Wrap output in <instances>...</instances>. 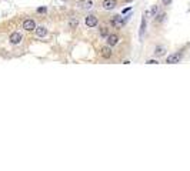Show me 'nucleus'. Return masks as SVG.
Returning a JSON list of instances; mask_svg holds the SVG:
<instances>
[{"mask_svg": "<svg viewBox=\"0 0 190 171\" xmlns=\"http://www.w3.org/2000/svg\"><path fill=\"white\" fill-rule=\"evenodd\" d=\"M165 53H166V49L165 47H162V46H157L156 49H154V56L156 57L165 56Z\"/></svg>", "mask_w": 190, "mask_h": 171, "instance_id": "nucleus-13", "label": "nucleus"}, {"mask_svg": "<svg viewBox=\"0 0 190 171\" xmlns=\"http://www.w3.org/2000/svg\"><path fill=\"white\" fill-rule=\"evenodd\" d=\"M9 40H10L12 44H19L20 41L23 40V36H22L20 33L15 32V33H12V34H10V39H9Z\"/></svg>", "mask_w": 190, "mask_h": 171, "instance_id": "nucleus-4", "label": "nucleus"}, {"mask_svg": "<svg viewBox=\"0 0 190 171\" xmlns=\"http://www.w3.org/2000/svg\"><path fill=\"white\" fill-rule=\"evenodd\" d=\"M163 1V4H170L172 3V0H162Z\"/></svg>", "mask_w": 190, "mask_h": 171, "instance_id": "nucleus-19", "label": "nucleus"}, {"mask_svg": "<svg viewBox=\"0 0 190 171\" xmlns=\"http://www.w3.org/2000/svg\"><path fill=\"white\" fill-rule=\"evenodd\" d=\"M112 25L115 26V27H117V29H120V27H123L124 26V19L122 16H113L112 17Z\"/></svg>", "mask_w": 190, "mask_h": 171, "instance_id": "nucleus-2", "label": "nucleus"}, {"mask_svg": "<svg viewBox=\"0 0 190 171\" xmlns=\"http://www.w3.org/2000/svg\"><path fill=\"white\" fill-rule=\"evenodd\" d=\"M165 17H166V14H165V13H163V14H160V16H157V17H156V20H157V22H163V20H165Z\"/></svg>", "mask_w": 190, "mask_h": 171, "instance_id": "nucleus-16", "label": "nucleus"}, {"mask_svg": "<svg viewBox=\"0 0 190 171\" xmlns=\"http://www.w3.org/2000/svg\"><path fill=\"white\" fill-rule=\"evenodd\" d=\"M119 43V36L117 34H109L107 36V44L109 46H116Z\"/></svg>", "mask_w": 190, "mask_h": 171, "instance_id": "nucleus-9", "label": "nucleus"}, {"mask_svg": "<svg viewBox=\"0 0 190 171\" xmlns=\"http://www.w3.org/2000/svg\"><path fill=\"white\" fill-rule=\"evenodd\" d=\"M77 6L80 9H83V10H89V9L93 7V1L91 0H79Z\"/></svg>", "mask_w": 190, "mask_h": 171, "instance_id": "nucleus-5", "label": "nucleus"}, {"mask_svg": "<svg viewBox=\"0 0 190 171\" xmlns=\"http://www.w3.org/2000/svg\"><path fill=\"white\" fill-rule=\"evenodd\" d=\"M146 63H147V64H157L159 61H156V60H147Z\"/></svg>", "mask_w": 190, "mask_h": 171, "instance_id": "nucleus-18", "label": "nucleus"}, {"mask_svg": "<svg viewBox=\"0 0 190 171\" xmlns=\"http://www.w3.org/2000/svg\"><path fill=\"white\" fill-rule=\"evenodd\" d=\"M146 32V17H141V26H140V37H143V34Z\"/></svg>", "mask_w": 190, "mask_h": 171, "instance_id": "nucleus-14", "label": "nucleus"}, {"mask_svg": "<svg viewBox=\"0 0 190 171\" xmlns=\"http://www.w3.org/2000/svg\"><path fill=\"white\" fill-rule=\"evenodd\" d=\"M34 32H36V36H39V37H44V36L47 34V29H46V27H43V26H39V27H36V29H34Z\"/></svg>", "mask_w": 190, "mask_h": 171, "instance_id": "nucleus-10", "label": "nucleus"}, {"mask_svg": "<svg viewBox=\"0 0 190 171\" xmlns=\"http://www.w3.org/2000/svg\"><path fill=\"white\" fill-rule=\"evenodd\" d=\"M157 12H159V6H152V7H150V10H147V12H146V16H147V17H154L157 14Z\"/></svg>", "mask_w": 190, "mask_h": 171, "instance_id": "nucleus-11", "label": "nucleus"}, {"mask_svg": "<svg viewBox=\"0 0 190 171\" xmlns=\"http://www.w3.org/2000/svg\"><path fill=\"white\" fill-rule=\"evenodd\" d=\"M180 60H182V53H173V54H170V56L167 57L166 63H169V64H176V63H179Z\"/></svg>", "mask_w": 190, "mask_h": 171, "instance_id": "nucleus-1", "label": "nucleus"}, {"mask_svg": "<svg viewBox=\"0 0 190 171\" xmlns=\"http://www.w3.org/2000/svg\"><path fill=\"white\" fill-rule=\"evenodd\" d=\"M100 36H102V37H107V36H109V29H107V27L100 29Z\"/></svg>", "mask_w": 190, "mask_h": 171, "instance_id": "nucleus-15", "label": "nucleus"}, {"mask_svg": "<svg viewBox=\"0 0 190 171\" xmlns=\"http://www.w3.org/2000/svg\"><path fill=\"white\" fill-rule=\"evenodd\" d=\"M122 1H123V3H130L132 0H122Z\"/></svg>", "mask_w": 190, "mask_h": 171, "instance_id": "nucleus-21", "label": "nucleus"}, {"mask_svg": "<svg viewBox=\"0 0 190 171\" xmlns=\"http://www.w3.org/2000/svg\"><path fill=\"white\" fill-rule=\"evenodd\" d=\"M63 1H67V0H63Z\"/></svg>", "mask_w": 190, "mask_h": 171, "instance_id": "nucleus-22", "label": "nucleus"}, {"mask_svg": "<svg viewBox=\"0 0 190 171\" xmlns=\"http://www.w3.org/2000/svg\"><path fill=\"white\" fill-rule=\"evenodd\" d=\"M23 29H25V30H27V32H32V30H34V29H36V23H34V20H32V19H27V20H25V22H23Z\"/></svg>", "mask_w": 190, "mask_h": 171, "instance_id": "nucleus-6", "label": "nucleus"}, {"mask_svg": "<svg viewBox=\"0 0 190 171\" xmlns=\"http://www.w3.org/2000/svg\"><path fill=\"white\" fill-rule=\"evenodd\" d=\"M79 23H80V20H79V17H70V20H69V26L72 27V29H76L77 26H79Z\"/></svg>", "mask_w": 190, "mask_h": 171, "instance_id": "nucleus-12", "label": "nucleus"}, {"mask_svg": "<svg viewBox=\"0 0 190 171\" xmlns=\"http://www.w3.org/2000/svg\"><path fill=\"white\" fill-rule=\"evenodd\" d=\"M46 10H47L46 7H39L37 9V13H46Z\"/></svg>", "mask_w": 190, "mask_h": 171, "instance_id": "nucleus-17", "label": "nucleus"}, {"mask_svg": "<svg viewBox=\"0 0 190 171\" xmlns=\"http://www.w3.org/2000/svg\"><path fill=\"white\" fill-rule=\"evenodd\" d=\"M102 6L104 10H113L117 6V0H103Z\"/></svg>", "mask_w": 190, "mask_h": 171, "instance_id": "nucleus-3", "label": "nucleus"}, {"mask_svg": "<svg viewBox=\"0 0 190 171\" xmlns=\"http://www.w3.org/2000/svg\"><path fill=\"white\" fill-rule=\"evenodd\" d=\"M112 49H110V46H104V47H102V50H100V54H102V57L103 58H110L112 57Z\"/></svg>", "mask_w": 190, "mask_h": 171, "instance_id": "nucleus-7", "label": "nucleus"}, {"mask_svg": "<svg viewBox=\"0 0 190 171\" xmlns=\"http://www.w3.org/2000/svg\"><path fill=\"white\" fill-rule=\"evenodd\" d=\"M127 12H130V7H126V9H123V12H122V13H127Z\"/></svg>", "mask_w": 190, "mask_h": 171, "instance_id": "nucleus-20", "label": "nucleus"}, {"mask_svg": "<svg viewBox=\"0 0 190 171\" xmlns=\"http://www.w3.org/2000/svg\"><path fill=\"white\" fill-rule=\"evenodd\" d=\"M86 25L89 26V27H96L97 26V17L96 16H87L86 17Z\"/></svg>", "mask_w": 190, "mask_h": 171, "instance_id": "nucleus-8", "label": "nucleus"}]
</instances>
